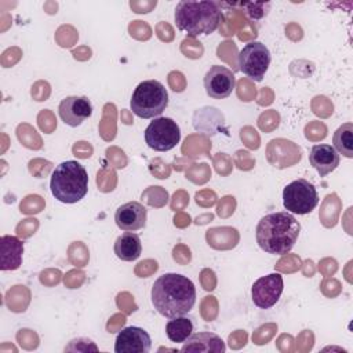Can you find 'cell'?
<instances>
[{"instance_id": "8992f818", "label": "cell", "mask_w": 353, "mask_h": 353, "mask_svg": "<svg viewBox=\"0 0 353 353\" xmlns=\"http://www.w3.org/2000/svg\"><path fill=\"white\" fill-rule=\"evenodd\" d=\"M319 204V193L312 182L298 178L283 189V205L291 214L306 215Z\"/></svg>"}, {"instance_id": "30bf717a", "label": "cell", "mask_w": 353, "mask_h": 353, "mask_svg": "<svg viewBox=\"0 0 353 353\" xmlns=\"http://www.w3.org/2000/svg\"><path fill=\"white\" fill-rule=\"evenodd\" d=\"M236 85V77L230 69L212 65L205 76H204V88L208 97L214 99H225L228 98Z\"/></svg>"}, {"instance_id": "7c38bea8", "label": "cell", "mask_w": 353, "mask_h": 353, "mask_svg": "<svg viewBox=\"0 0 353 353\" xmlns=\"http://www.w3.org/2000/svg\"><path fill=\"white\" fill-rule=\"evenodd\" d=\"M58 113L62 121L70 127L80 125L92 113V103L87 97H66L58 106Z\"/></svg>"}, {"instance_id": "d6986e66", "label": "cell", "mask_w": 353, "mask_h": 353, "mask_svg": "<svg viewBox=\"0 0 353 353\" xmlns=\"http://www.w3.org/2000/svg\"><path fill=\"white\" fill-rule=\"evenodd\" d=\"M332 143H334V149L339 154L347 159H352L353 157V124L345 123L341 127H338L336 131L334 132Z\"/></svg>"}, {"instance_id": "5b68a950", "label": "cell", "mask_w": 353, "mask_h": 353, "mask_svg": "<svg viewBox=\"0 0 353 353\" xmlns=\"http://www.w3.org/2000/svg\"><path fill=\"white\" fill-rule=\"evenodd\" d=\"M130 105L135 116L141 119H156L168 105V92L160 81L145 80L134 90Z\"/></svg>"}, {"instance_id": "9a60e30c", "label": "cell", "mask_w": 353, "mask_h": 353, "mask_svg": "<svg viewBox=\"0 0 353 353\" xmlns=\"http://www.w3.org/2000/svg\"><path fill=\"white\" fill-rule=\"evenodd\" d=\"M339 153L334 146L327 143L313 145L309 153L310 165L319 172L320 176H325L339 165Z\"/></svg>"}, {"instance_id": "52a82bcc", "label": "cell", "mask_w": 353, "mask_h": 353, "mask_svg": "<svg viewBox=\"0 0 353 353\" xmlns=\"http://www.w3.org/2000/svg\"><path fill=\"white\" fill-rule=\"evenodd\" d=\"M179 141V125L170 117H156L145 130V142L156 152L171 150Z\"/></svg>"}, {"instance_id": "9c48e42d", "label": "cell", "mask_w": 353, "mask_h": 353, "mask_svg": "<svg viewBox=\"0 0 353 353\" xmlns=\"http://www.w3.org/2000/svg\"><path fill=\"white\" fill-rule=\"evenodd\" d=\"M284 283L280 273H270L259 277L251 287V296L255 306L269 309L274 306L283 292Z\"/></svg>"}, {"instance_id": "ba28073f", "label": "cell", "mask_w": 353, "mask_h": 353, "mask_svg": "<svg viewBox=\"0 0 353 353\" xmlns=\"http://www.w3.org/2000/svg\"><path fill=\"white\" fill-rule=\"evenodd\" d=\"M270 52L259 41L247 43L239 52V69L250 79L261 81L270 65Z\"/></svg>"}, {"instance_id": "5bb4252c", "label": "cell", "mask_w": 353, "mask_h": 353, "mask_svg": "<svg viewBox=\"0 0 353 353\" xmlns=\"http://www.w3.org/2000/svg\"><path fill=\"white\" fill-rule=\"evenodd\" d=\"M226 350V345L222 338L214 332L203 331L192 334L182 345L181 352L183 353H223Z\"/></svg>"}, {"instance_id": "e0dca14e", "label": "cell", "mask_w": 353, "mask_h": 353, "mask_svg": "<svg viewBox=\"0 0 353 353\" xmlns=\"http://www.w3.org/2000/svg\"><path fill=\"white\" fill-rule=\"evenodd\" d=\"M113 251L116 256L124 262H131L139 258L142 252V244L141 239L134 232H124L121 236H119L114 241Z\"/></svg>"}, {"instance_id": "3957f363", "label": "cell", "mask_w": 353, "mask_h": 353, "mask_svg": "<svg viewBox=\"0 0 353 353\" xmlns=\"http://www.w3.org/2000/svg\"><path fill=\"white\" fill-rule=\"evenodd\" d=\"M222 21L223 14L216 1L182 0L175 8L176 28L192 37L214 33Z\"/></svg>"}, {"instance_id": "4fadbf2b", "label": "cell", "mask_w": 353, "mask_h": 353, "mask_svg": "<svg viewBox=\"0 0 353 353\" xmlns=\"http://www.w3.org/2000/svg\"><path fill=\"white\" fill-rule=\"evenodd\" d=\"M146 218L148 210L138 201L121 204L114 212V222L124 232H135L145 228Z\"/></svg>"}, {"instance_id": "8fae6325", "label": "cell", "mask_w": 353, "mask_h": 353, "mask_svg": "<svg viewBox=\"0 0 353 353\" xmlns=\"http://www.w3.org/2000/svg\"><path fill=\"white\" fill-rule=\"evenodd\" d=\"M152 347L150 335L141 327L123 328L114 342L116 353H148Z\"/></svg>"}, {"instance_id": "7a4b0ae2", "label": "cell", "mask_w": 353, "mask_h": 353, "mask_svg": "<svg viewBox=\"0 0 353 353\" xmlns=\"http://www.w3.org/2000/svg\"><path fill=\"white\" fill-rule=\"evenodd\" d=\"M301 232L298 219L288 211L272 212L256 225V243L268 254L285 255L295 245Z\"/></svg>"}, {"instance_id": "6da1fadb", "label": "cell", "mask_w": 353, "mask_h": 353, "mask_svg": "<svg viewBox=\"0 0 353 353\" xmlns=\"http://www.w3.org/2000/svg\"><path fill=\"white\" fill-rule=\"evenodd\" d=\"M152 305L167 319L188 314L196 303V287L190 279L178 273H165L152 285Z\"/></svg>"}, {"instance_id": "2e32d148", "label": "cell", "mask_w": 353, "mask_h": 353, "mask_svg": "<svg viewBox=\"0 0 353 353\" xmlns=\"http://www.w3.org/2000/svg\"><path fill=\"white\" fill-rule=\"evenodd\" d=\"M0 248H1V270H15L22 263V254H23V243L15 236H1L0 239Z\"/></svg>"}, {"instance_id": "ac0fdd59", "label": "cell", "mask_w": 353, "mask_h": 353, "mask_svg": "<svg viewBox=\"0 0 353 353\" xmlns=\"http://www.w3.org/2000/svg\"><path fill=\"white\" fill-rule=\"evenodd\" d=\"M167 338L174 343H183L193 334V323L185 316L170 319L165 324Z\"/></svg>"}, {"instance_id": "277c9868", "label": "cell", "mask_w": 353, "mask_h": 353, "mask_svg": "<svg viewBox=\"0 0 353 353\" xmlns=\"http://www.w3.org/2000/svg\"><path fill=\"white\" fill-rule=\"evenodd\" d=\"M50 188L52 196L58 201L74 204L88 192L87 170L76 160L62 161L52 171Z\"/></svg>"}]
</instances>
